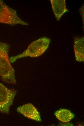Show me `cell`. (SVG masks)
<instances>
[{
	"instance_id": "cell-1",
	"label": "cell",
	"mask_w": 84,
	"mask_h": 126,
	"mask_svg": "<svg viewBox=\"0 0 84 126\" xmlns=\"http://www.w3.org/2000/svg\"><path fill=\"white\" fill-rule=\"evenodd\" d=\"M9 44L0 41V79L7 84H15V70L9 56Z\"/></svg>"
},
{
	"instance_id": "cell-2",
	"label": "cell",
	"mask_w": 84,
	"mask_h": 126,
	"mask_svg": "<svg viewBox=\"0 0 84 126\" xmlns=\"http://www.w3.org/2000/svg\"><path fill=\"white\" fill-rule=\"evenodd\" d=\"M50 41V39L45 37L33 41L22 53L9 58L11 63H13L18 59L24 57H36L42 55L48 48Z\"/></svg>"
},
{
	"instance_id": "cell-3",
	"label": "cell",
	"mask_w": 84,
	"mask_h": 126,
	"mask_svg": "<svg viewBox=\"0 0 84 126\" xmlns=\"http://www.w3.org/2000/svg\"><path fill=\"white\" fill-rule=\"evenodd\" d=\"M0 23L11 25H28L19 17L15 10L9 7L1 0H0Z\"/></svg>"
},
{
	"instance_id": "cell-4",
	"label": "cell",
	"mask_w": 84,
	"mask_h": 126,
	"mask_svg": "<svg viewBox=\"0 0 84 126\" xmlns=\"http://www.w3.org/2000/svg\"><path fill=\"white\" fill-rule=\"evenodd\" d=\"M17 93L14 89H8L0 83V112L9 113L10 107Z\"/></svg>"
},
{
	"instance_id": "cell-5",
	"label": "cell",
	"mask_w": 84,
	"mask_h": 126,
	"mask_svg": "<svg viewBox=\"0 0 84 126\" xmlns=\"http://www.w3.org/2000/svg\"><path fill=\"white\" fill-rule=\"evenodd\" d=\"M18 113L30 119L40 122L41 119L39 113L32 104L28 103L18 107Z\"/></svg>"
},
{
	"instance_id": "cell-6",
	"label": "cell",
	"mask_w": 84,
	"mask_h": 126,
	"mask_svg": "<svg viewBox=\"0 0 84 126\" xmlns=\"http://www.w3.org/2000/svg\"><path fill=\"white\" fill-rule=\"evenodd\" d=\"M73 49L75 59L77 61H84V36H74Z\"/></svg>"
},
{
	"instance_id": "cell-7",
	"label": "cell",
	"mask_w": 84,
	"mask_h": 126,
	"mask_svg": "<svg viewBox=\"0 0 84 126\" xmlns=\"http://www.w3.org/2000/svg\"><path fill=\"white\" fill-rule=\"evenodd\" d=\"M52 10L57 21H59L63 15L69 10L66 7L65 0H50Z\"/></svg>"
},
{
	"instance_id": "cell-8",
	"label": "cell",
	"mask_w": 84,
	"mask_h": 126,
	"mask_svg": "<svg viewBox=\"0 0 84 126\" xmlns=\"http://www.w3.org/2000/svg\"><path fill=\"white\" fill-rule=\"evenodd\" d=\"M54 114L56 118L63 122H69L75 117L74 115L71 111L65 109H60Z\"/></svg>"
},
{
	"instance_id": "cell-9",
	"label": "cell",
	"mask_w": 84,
	"mask_h": 126,
	"mask_svg": "<svg viewBox=\"0 0 84 126\" xmlns=\"http://www.w3.org/2000/svg\"><path fill=\"white\" fill-rule=\"evenodd\" d=\"M79 11L81 13V16L83 22H84V6L83 5L80 8Z\"/></svg>"
}]
</instances>
